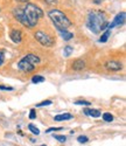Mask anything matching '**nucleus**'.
<instances>
[{"label": "nucleus", "instance_id": "19", "mask_svg": "<svg viewBox=\"0 0 126 146\" xmlns=\"http://www.w3.org/2000/svg\"><path fill=\"white\" fill-rule=\"evenodd\" d=\"M77 140H78V143H81V144H85V143H88L89 138H88L86 136H80V137L77 138Z\"/></svg>", "mask_w": 126, "mask_h": 146}, {"label": "nucleus", "instance_id": "3", "mask_svg": "<svg viewBox=\"0 0 126 146\" xmlns=\"http://www.w3.org/2000/svg\"><path fill=\"white\" fill-rule=\"evenodd\" d=\"M48 17H49L50 20H52V22L54 23V26L56 27V29L58 32L68 31V28L71 26V21L60 9H52V11H49Z\"/></svg>", "mask_w": 126, "mask_h": 146}, {"label": "nucleus", "instance_id": "22", "mask_svg": "<svg viewBox=\"0 0 126 146\" xmlns=\"http://www.w3.org/2000/svg\"><path fill=\"white\" fill-rule=\"evenodd\" d=\"M4 61H5V53H4L3 50H0V67L3 66Z\"/></svg>", "mask_w": 126, "mask_h": 146}, {"label": "nucleus", "instance_id": "24", "mask_svg": "<svg viewBox=\"0 0 126 146\" xmlns=\"http://www.w3.org/2000/svg\"><path fill=\"white\" fill-rule=\"evenodd\" d=\"M60 130H62V127H50V129H48L46 132H47V133H50V132H53V131H60Z\"/></svg>", "mask_w": 126, "mask_h": 146}, {"label": "nucleus", "instance_id": "10", "mask_svg": "<svg viewBox=\"0 0 126 146\" xmlns=\"http://www.w3.org/2000/svg\"><path fill=\"white\" fill-rule=\"evenodd\" d=\"M86 116H90V117H95V118H97V117H99L100 115V111L99 110H96V109H84V111H83Z\"/></svg>", "mask_w": 126, "mask_h": 146}, {"label": "nucleus", "instance_id": "28", "mask_svg": "<svg viewBox=\"0 0 126 146\" xmlns=\"http://www.w3.org/2000/svg\"><path fill=\"white\" fill-rule=\"evenodd\" d=\"M42 146H46V145H42Z\"/></svg>", "mask_w": 126, "mask_h": 146}, {"label": "nucleus", "instance_id": "21", "mask_svg": "<svg viewBox=\"0 0 126 146\" xmlns=\"http://www.w3.org/2000/svg\"><path fill=\"white\" fill-rule=\"evenodd\" d=\"M52 103H53L52 101H49V100H48V101H43V102L39 103L36 106H37V108H41V106H44V105H52Z\"/></svg>", "mask_w": 126, "mask_h": 146}, {"label": "nucleus", "instance_id": "6", "mask_svg": "<svg viewBox=\"0 0 126 146\" xmlns=\"http://www.w3.org/2000/svg\"><path fill=\"white\" fill-rule=\"evenodd\" d=\"M125 18H126V13H125V12H120V13L117 14L116 18L113 19L112 23H110V25L107 26L109 29H111V28H113V27H116V26H120V25H123V23L125 22Z\"/></svg>", "mask_w": 126, "mask_h": 146}, {"label": "nucleus", "instance_id": "23", "mask_svg": "<svg viewBox=\"0 0 126 146\" xmlns=\"http://www.w3.org/2000/svg\"><path fill=\"white\" fill-rule=\"evenodd\" d=\"M44 3L48 4V5H56L57 4V0H44Z\"/></svg>", "mask_w": 126, "mask_h": 146}, {"label": "nucleus", "instance_id": "5", "mask_svg": "<svg viewBox=\"0 0 126 146\" xmlns=\"http://www.w3.org/2000/svg\"><path fill=\"white\" fill-rule=\"evenodd\" d=\"M34 36H35V39L39 41L42 46H44V47H53L54 43H55V40H54L49 34H47V33H44V32L37 31V32L34 34Z\"/></svg>", "mask_w": 126, "mask_h": 146}, {"label": "nucleus", "instance_id": "25", "mask_svg": "<svg viewBox=\"0 0 126 146\" xmlns=\"http://www.w3.org/2000/svg\"><path fill=\"white\" fill-rule=\"evenodd\" d=\"M29 118H31V119H35V118H36V113H35V110H34V109H33V110H31Z\"/></svg>", "mask_w": 126, "mask_h": 146}, {"label": "nucleus", "instance_id": "15", "mask_svg": "<svg viewBox=\"0 0 126 146\" xmlns=\"http://www.w3.org/2000/svg\"><path fill=\"white\" fill-rule=\"evenodd\" d=\"M28 129H29V131L33 133V135H36V136H37V135H40V130L37 129L35 125H33V124H29V125H28Z\"/></svg>", "mask_w": 126, "mask_h": 146}, {"label": "nucleus", "instance_id": "18", "mask_svg": "<svg viewBox=\"0 0 126 146\" xmlns=\"http://www.w3.org/2000/svg\"><path fill=\"white\" fill-rule=\"evenodd\" d=\"M103 119H104L105 121H112V120H113V116H112L111 113H107V112H106V113L103 115Z\"/></svg>", "mask_w": 126, "mask_h": 146}, {"label": "nucleus", "instance_id": "4", "mask_svg": "<svg viewBox=\"0 0 126 146\" xmlns=\"http://www.w3.org/2000/svg\"><path fill=\"white\" fill-rule=\"evenodd\" d=\"M40 57L35 54H27L25 55L18 63V69L23 72H31L33 71L36 66L40 63Z\"/></svg>", "mask_w": 126, "mask_h": 146}, {"label": "nucleus", "instance_id": "12", "mask_svg": "<svg viewBox=\"0 0 126 146\" xmlns=\"http://www.w3.org/2000/svg\"><path fill=\"white\" fill-rule=\"evenodd\" d=\"M60 33H61L62 39L64 40V41H69V40H71V39L74 38V34L70 33V32H68V31H62V32H60Z\"/></svg>", "mask_w": 126, "mask_h": 146}, {"label": "nucleus", "instance_id": "17", "mask_svg": "<svg viewBox=\"0 0 126 146\" xmlns=\"http://www.w3.org/2000/svg\"><path fill=\"white\" fill-rule=\"evenodd\" d=\"M54 138L56 140H58L60 143H64L67 140V137L66 136H61V135H54Z\"/></svg>", "mask_w": 126, "mask_h": 146}, {"label": "nucleus", "instance_id": "8", "mask_svg": "<svg viewBox=\"0 0 126 146\" xmlns=\"http://www.w3.org/2000/svg\"><path fill=\"white\" fill-rule=\"evenodd\" d=\"M9 38H11V40L13 41L14 43H20L21 40H22V34H21L20 31L13 29V31L11 32V34H9Z\"/></svg>", "mask_w": 126, "mask_h": 146}, {"label": "nucleus", "instance_id": "1", "mask_svg": "<svg viewBox=\"0 0 126 146\" xmlns=\"http://www.w3.org/2000/svg\"><path fill=\"white\" fill-rule=\"evenodd\" d=\"M13 15L23 26L33 28L37 25L39 19L43 17V11L34 4H27L25 8H14Z\"/></svg>", "mask_w": 126, "mask_h": 146}, {"label": "nucleus", "instance_id": "16", "mask_svg": "<svg viewBox=\"0 0 126 146\" xmlns=\"http://www.w3.org/2000/svg\"><path fill=\"white\" fill-rule=\"evenodd\" d=\"M46 80H44V77H42V76H39V75H36V76H34L33 78H32V82L34 83V84H37V83H42V82H44Z\"/></svg>", "mask_w": 126, "mask_h": 146}, {"label": "nucleus", "instance_id": "9", "mask_svg": "<svg viewBox=\"0 0 126 146\" xmlns=\"http://www.w3.org/2000/svg\"><path fill=\"white\" fill-rule=\"evenodd\" d=\"M71 67H72L74 70H82L85 67V61L82 60V58H77V60H75L74 62H72V66Z\"/></svg>", "mask_w": 126, "mask_h": 146}, {"label": "nucleus", "instance_id": "27", "mask_svg": "<svg viewBox=\"0 0 126 146\" xmlns=\"http://www.w3.org/2000/svg\"><path fill=\"white\" fill-rule=\"evenodd\" d=\"M15 1H18V3H27L28 0H15Z\"/></svg>", "mask_w": 126, "mask_h": 146}, {"label": "nucleus", "instance_id": "20", "mask_svg": "<svg viewBox=\"0 0 126 146\" xmlns=\"http://www.w3.org/2000/svg\"><path fill=\"white\" fill-rule=\"evenodd\" d=\"M75 104H76V105H85V106H89L91 103L88 102V101H76V102H75Z\"/></svg>", "mask_w": 126, "mask_h": 146}, {"label": "nucleus", "instance_id": "26", "mask_svg": "<svg viewBox=\"0 0 126 146\" xmlns=\"http://www.w3.org/2000/svg\"><path fill=\"white\" fill-rule=\"evenodd\" d=\"M0 89L1 90H13V88H11V87H0Z\"/></svg>", "mask_w": 126, "mask_h": 146}, {"label": "nucleus", "instance_id": "7", "mask_svg": "<svg viewBox=\"0 0 126 146\" xmlns=\"http://www.w3.org/2000/svg\"><path fill=\"white\" fill-rule=\"evenodd\" d=\"M105 68L111 71H119V70H121L123 66H121V63L117 62V61H107L105 63Z\"/></svg>", "mask_w": 126, "mask_h": 146}, {"label": "nucleus", "instance_id": "13", "mask_svg": "<svg viewBox=\"0 0 126 146\" xmlns=\"http://www.w3.org/2000/svg\"><path fill=\"white\" fill-rule=\"evenodd\" d=\"M110 35H111V29H107L103 35H102V38L99 39V42H106L110 38Z\"/></svg>", "mask_w": 126, "mask_h": 146}, {"label": "nucleus", "instance_id": "2", "mask_svg": "<svg viewBox=\"0 0 126 146\" xmlns=\"http://www.w3.org/2000/svg\"><path fill=\"white\" fill-rule=\"evenodd\" d=\"M86 26L92 33L98 34L100 31H104L109 26V22L103 12L91 11L86 19Z\"/></svg>", "mask_w": 126, "mask_h": 146}, {"label": "nucleus", "instance_id": "14", "mask_svg": "<svg viewBox=\"0 0 126 146\" xmlns=\"http://www.w3.org/2000/svg\"><path fill=\"white\" fill-rule=\"evenodd\" d=\"M72 52H74V48H72L71 46H67V47H64V50H63V55H64L66 57H68V56L71 55Z\"/></svg>", "mask_w": 126, "mask_h": 146}, {"label": "nucleus", "instance_id": "11", "mask_svg": "<svg viewBox=\"0 0 126 146\" xmlns=\"http://www.w3.org/2000/svg\"><path fill=\"white\" fill-rule=\"evenodd\" d=\"M72 116L70 113H62V115H57L54 117V119L56 121H61V120H68V119H71Z\"/></svg>", "mask_w": 126, "mask_h": 146}]
</instances>
